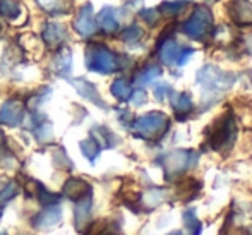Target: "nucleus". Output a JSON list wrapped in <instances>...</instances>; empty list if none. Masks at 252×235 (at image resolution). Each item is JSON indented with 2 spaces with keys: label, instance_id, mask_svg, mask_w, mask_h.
I'll use <instances>...</instances> for the list:
<instances>
[{
  "label": "nucleus",
  "instance_id": "f257e3e1",
  "mask_svg": "<svg viewBox=\"0 0 252 235\" xmlns=\"http://www.w3.org/2000/svg\"><path fill=\"white\" fill-rule=\"evenodd\" d=\"M86 66L93 72L112 74L119 69V59L103 45H90L86 50Z\"/></svg>",
  "mask_w": 252,
  "mask_h": 235
},
{
  "label": "nucleus",
  "instance_id": "f03ea898",
  "mask_svg": "<svg viewBox=\"0 0 252 235\" xmlns=\"http://www.w3.org/2000/svg\"><path fill=\"white\" fill-rule=\"evenodd\" d=\"M197 160H199V155L194 151H187V149H175V151L165 155L161 158V165L163 170H165L166 179L187 172V170L196 165Z\"/></svg>",
  "mask_w": 252,
  "mask_h": 235
},
{
  "label": "nucleus",
  "instance_id": "7ed1b4c3",
  "mask_svg": "<svg viewBox=\"0 0 252 235\" xmlns=\"http://www.w3.org/2000/svg\"><path fill=\"white\" fill-rule=\"evenodd\" d=\"M197 83L209 91H223L233 84V76L216 69L215 66H206L197 72Z\"/></svg>",
  "mask_w": 252,
  "mask_h": 235
},
{
  "label": "nucleus",
  "instance_id": "20e7f679",
  "mask_svg": "<svg viewBox=\"0 0 252 235\" xmlns=\"http://www.w3.org/2000/svg\"><path fill=\"white\" fill-rule=\"evenodd\" d=\"M213 24V16L209 12V9L206 7H196L194 14L190 16L189 21L184 23V33L189 38H194V40H201L202 36H206V33L209 31Z\"/></svg>",
  "mask_w": 252,
  "mask_h": 235
},
{
  "label": "nucleus",
  "instance_id": "39448f33",
  "mask_svg": "<svg viewBox=\"0 0 252 235\" xmlns=\"http://www.w3.org/2000/svg\"><path fill=\"white\" fill-rule=\"evenodd\" d=\"M168 127V117L161 112H150L146 115L139 117L134 124V129L144 137H153L165 133Z\"/></svg>",
  "mask_w": 252,
  "mask_h": 235
},
{
  "label": "nucleus",
  "instance_id": "423d86ee",
  "mask_svg": "<svg viewBox=\"0 0 252 235\" xmlns=\"http://www.w3.org/2000/svg\"><path fill=\"white\" fill-rule=\"evenodd\" d=\"M233 139H235V122H233L232 115H225L213 127L211 146L213 149L228 148V146H232Z\"/></svg>",
  "mask_w": 252,
  "mask_h": 235
},
{
  "label": "nucleus",
  "instance_id": "0eeeda50",
  "mask_svg": "<svg viewBox=\"0 0 252 235\" xmlns=\"http://www.w3.org/2000/svg\"><path fill=\"white\" fill-rule=\"evenodd\" d=\"M74 30L81 34V36L88 38L96 31V24L93 21V5L86 3L83 9L79 10L77 17L74 19Z\"/></svg>",
  "mask_w": 252,
  "mask_h": 235
},
{
  "label": "nucleus",
  "instance_id": "6e6552de",
  "mask_svg": "<svg viewBox=\"0 0 252 235\" xmlns=\"http://www.w3.org/2000/svg\"><path fill=\"white\" fill-rule=\"evenodd\" d=\"M23 122V105L16 100H9L0 108V124L16 127Z\"/></svg>",
  "mask_w": 252,
  "mask_h": 235
},
{
  "label": "nucleus",
  "instance_id": "1a4fd4ad",
  "mask_svg": "<svg viewBox=\"0 0 252 235\" xmlns=\"http://www.w3.org/2000/svg\"><path fill=\"white\" fill-rule=\"evenodd\" d=\"M226 9L237 24H252V3L249 0H233L226 5Z\"/></svg>",
  "mask_w": 252,
  "mask_h": 235
},
{
  "label": "nucleus",
  "instance_id": "9d476101",
  "mask_svg": "<svg viewBox=\"0 0 252 235\" xmlns=\"http://www.w3.org/2000/svg\"><path fill=\"white\" fill-rule=\"evenodd\" d=\"M60 220H62V211H60V208L50 206V208H47L45 211L38 213V215L31 220V223H33L34 229H52Z\"/></svg>",
  "mask_w": 252,
  "mask_h": 235
},
{
  "label": "nucleus",
  "instance_id": "9b49d317",
  "mask_svg": "<svg viewBox=\"0 0 252 235\" xmlns=\"http://www.w3.org/2000/svg\"><path fill=\"white\" fill-rule=\"evenodd\" d=\"M63 194L72 201H79L91 194V186L81 179H69L63 186Z\"/></svg>",
  "mask_w": 252,
  "mask_h": 235
},
{
  "label": "nucleus",
  "instance_id": "f8f14e48",
  "mask_svg": "<svg viewBox=\"0 0 252 235\" xmlns=\"http://www.w3.org/2000/svg\"><path fill=\"white\" fill-rule=\"evenodd\" d=\"M70 83L74 84V88L77 90V93L83 95L86 100H90V101H93L94 105H100L101 108H105V101L100 98V95H98V90L94 88V84L88 83V81L84 79H69Z\"/></svg>",
  "mask_w": 252,
  "mask_h": 235
},
{
  "label": "nucleus",
  "instance_id": "ddd939ff",
  "mask_svg": "<svg viewBox=\"0 0 252 235\" xmlns=\"http://www.w3.org/2000/svg\"><path fill=\"white\" fill-rule=\"evenodd\" d=\"M65 38V30L62 24L59 23H48L43 30V41L48 47H57L60 45Z\"/></svg>",
  "mask_w": 252,
  "mask_h": 235
},
{
  "label": "nucleus",
  "instance_id": "4468645a",
  "mask_svg": "<svg viewBox=\"0 0 252 235\" xmlns=\"http://www.w3.org/2000/svg\"><path fill=\"white\" fill-rule=\"evenodd\" d=\"M90 211H91V194L86 198L76 201V208H74V222H76L77 229H83L86 225L88 218H90Z\"/></svg>",
  "mask_w": 252,
  "mask_h": 235
},
{
  "label": "nucleus",
  "instance_id": "2eb2a0df",
  "mask_svg": "<svg viewBox=\"0 0 252 235\" xmlns=\"http://www.w3.org/2000/svg\"><path fill=\"white\" fill-rule=\"evenodd\" d=\"M180 52H182V48H180L173 40H168L161 45V48H159V59H161L163 64H168V66H173V64H175L177 66Z\"/></svg>",
  "mask_w": 252,
  "mask_h": 235
},
{
  "label": "nucleus",
  "instance_id": "dca6fc26",
  "mask_svg": "<svg viewBox=\"0 0 252 235\" xmlns=\"http://www.w3.org/2000/svg\"><path fill=\"white\" fill-rule=\"evenodd\" d=\"M96 23L105 33H113V31L119 28V23H117V17H115V9H112V7H103L101 12L98 14Z\"/></svg>",
  "mask_w": 252,
  "mask_h": 235
},
{
  "label": "nucleus",
  "instance_id": "f3484780",
  "mask_svg": "<svg viewBox=\"0 0 252 235\" xmlns=\"http://www.w3.org/2000/svg\"><path fill=\"white\" fill-rule=\"evenodd\" d=\"M172 106L173 110L177 112V115H186L192 110V100L187 93H180V95H175L172 98Z\"/></svg>",
  "mask_w": 252,
  "mask_h": 235
},
{
  "label": "nucleus",
  "instance_id": "a211bd4d",
  "mask_svg": "<svg viewBox=\"0 0 252 235\" xmlns=\"http://www.w3.org/2000/svg\"><path fill=\"white\" fill-rule=\"evenodd\" d=\"M21 14V5L17 0H0V16L5 19H17Z\"/></svg>",
  "mask_w": 252,
  "mask_h": 235
},
{
  "label": "nucleus",
  "instance_id": "6ab92c4d",
  "mask_svg": "<svg viewBox=\"0 0 252 235\" xmlns=\"http://www.w3.org/2000/svg\"><path fill=\"white\" fill-rule=\"evenodd\" d=\"M110 90H112V95L115 96L117 100H120V101H126V100H129L130 95H132L130 84L127 83L126 79H115Z\"/></svg>",
  "mask_w": 252,
  "mask_h": 235
},
{
  "label": "nucleus",
  "instance_id": "aec40b11",
  "mask_svg": "<svg viewBox=\"0 0 252 235\" xmlns=\"http://www.w3.org/2000/svg\"><path fill=\"white\" fill-rule=\"evenodd\" d=\"M159 76H161V69H159L158 66H150L144 70H141L136 76V84L146 86V84H150L153 79H156V77H159Z\"/></svg>",
  "mask_w": 252,
  "mask_h": 235
},
{
  "label": "nucleus",
  "instance_id": "412c9836",
  "mask_svg": "<svg viewBox=\"0 0 252 235\" xmlns=\"http://www.w3.org/2000/svg\"><path fill=\"white\" fill-rule=\"evenodd\" d=\"M184 222H186V227L190 235H201L202 225H201L199 218L196 216L194 209H187V211L184 213Z\"/></svg>",
  "mask_w": 252,
  "mask_h": 235
},
{
  "label": "nucleus",
  "instance_id": "4be33fe9",
  "mask_svg": "<svg viewBox=\"0 0 252 235\" xmlns=\"http://www.w3.org/2000/svg\"><path fill=\"white\" fill-rule=\"evenodd\" d=\"M81 151H83V155L86 156L90 162H94L96 156L100 155V144H98V141H94L93 137H90V139L81 142Z\"/></svg>",
  "mask_w": 252,
  "mask_h": 235
},
{
  "label": "nucleus",
  "instance_id": "5701e85b",
  "mask_svg": "<svg viewBox=\"0 0 252 235\" xmlns=\"http://www.w3.org/2000/svg\"><path fill=\"white\" fill-rule=\"evenodd\" d=\"M36 196L38 199H40L41 202H43L45 206H55L57 202H59V194H55V192H50L45 186H41V184L36 182Z\"/></svg>",
  "mask_w": 252,
  "mask_h": 235
},
{
  "label": "nucleus",
  "instance_id": "b1692460",
  "mask_svg": "<svg viewBox=\"0 0 252 235\" xmlns=\"http://www.w3.org/2000/svg\"><path fill=\"white\" fill-rule=\"evenodd\" d=\"M55 69L59 74H67L72 69V53H70L69 50H63V53H60V55L57 57Z\"/></svg>",
  "mask_w": 252,
  "mask_h": 235
},
{
  "label": "nucleus",
  "instance_id": "393cba45",
  "mask_svg": "<svg viewBox=\"0 0 252 235\" xmlns=\"http://www.w3.org/2000/svg\"><path fill=\"white\" fill-rule=\"evenodd\" d=\"M186 7H187V2H184V0H175V2H163L159 10H161L163 14H166V16H173V14H180Z\"/></svg>",
  "mask_w": 252,
  "mask_h": 235
},
{
  "label": "nucleus",
  "instance_id": "a878e982",
  "mask_svg": "<svg viewBox=\"0 0 252 235\" xmlns=\"http://www.w3.org/2000/svg\"><path fill=\"white\" fill-rule=\"evenodd\" d=\"M165 196H166V191H163V189H151V191L144 196V202H148V206L153 208V206L159 204V202L165 199Z\"/></svg>",
  "mask_w": 252,
  "mask_h": 235
},
{
  "label": "nucleus",
  "instance_id": "bb28decb",
  "mask_svg": "<svg viewBox=\"0 0 252 235\" xmlns=\"http://www.w3.org/2000/svg\"><path fill=\"white\" fill-rule=\"evenodd\" d=\"M141 36H143V30H141L139 26H136V24L126 28V30H124V33H122V40L124 41H136V40H139Z\"/></svg>",
  "mask_w": 252,
  "mask_h": 235
},
{
  "label": "nucleus",
  "instance_id": "cd10ccee",
  "mask_svg": "<svg viewBox=\"0 0 252 235\" xmlns=\"http://www.w3.org/2000/svg\"><path fill=\"white\" fill-rule=\"evenodd\" d=\"M34 136H36V137H38V141H41V142L50 141L52 137H53V133H52V124H48V122L41 124V126L38 127L36 131H34Z\"/></svg>",
  "mask_w": 252,
  "mask_h": 235
},
{
  "label": "nucleus",
  "instance_id": "c85d7f7f",
  "mask_svg": "<svg viewBox=\"0 0 252 235\" xmlns=\"http://www.w3.org/2000/svg\"><path fill=\"white\" fill-rule=\"evenodd\" d=\"M17 191H19V187H17L16 182H9L5 187L0 191V202H7L10 201V199L14 198V196L17 194Z\"/></svg>",
  "mask_w": 252,
  "mask_h": 235
},
{
  "label": "nucleus",
  "instance_id": "c756f323",
  "mask_svg": "<svg viewBox=\"0 0 252 235\" xmlns=\"http://www.w3.org/2000/svg\"><path fill=\"white\" fill-rule=\"evenodd\" d=\"M139 16L143 17V19L146 21V23L150 24V26H153V24H155L156 21H158L159 12H158V10H155V9H143L139 12Z\"/></svg>",
  "mask_w": 252,
  "mask_h": 235
},
{
  "label": "nucleus",
  "instance_id": "7c9ffc66",
  "mask_svg": "<svg viewBox=\"0 0 252 235\" xmlns=\"http://www.w3.org/2000/svg\"><path fill=\"white\" fill-rule=\"evenodd\" d=\"M173 91H172V88L168 86V84H159V86H156V90H155V96H156V100H159V101H163V100L166 98V95H172Z\"/></svg>",
  "mask_w": 252,
  "mask_h": 235
},
{
  "label": "nucleus",
  "instance_id": "2f4dec72",
  "mask_svg": "<svg viewBox=\"0 0 252 235\" xmlns=\"http://www.w3.org/2000/svg\"><path fill=\"white\" fill-rule=\"evenodd\" d=\"M38 3L47 12H57V7H59V0H38Z\"/></svg>",
  "mask_w": 252,
  "mask_h": 235
},
{
  "label": "nucleus",
  "instance_id": "473e14b6",
  "mask_svg": "<svg viewBox=\"0 0 252 235\" xmlns=\"http://www.w3.org/2000/svg\"><path fill=\"white\" fill-rule=\"evenodd\" d=\"M130 96H132L130 101H132L136 106H141L143 103H146V93H144V91H136V93H132Z\"/></svg>",
  "mask_w": 252,
  "mask_h": 235
},
{
  "label": "nucleus",
  "instance_id": "72a5a7b5",
  "mask_svg": "<svg viewBox=\"0 0 252 235\" xmlns=\"http://www.w3.org/2000/svg\"><path fill=\"white\" fill-rule=\"evenodd\" d=\"M192 52H194L192 48H182V52H180V57H179V62H177V66L182 67L184 64H186L187 60H189L190 57H192Z\"/></svg>",
  "mask_w": 252,
  "mask_h": 235
},
{
  "label": "nucleus",
  "instance_id": "f704fd0d",
  "mask_svg": "<svg viewBox=\"0 0 252 235\" xmlns=\"http://www.w3.org/2000/svg\"><path fill=\"white\" fill-rule=\"evenodd\" d=\"M168 235H184L182 232H172V234H168Z\"/></svg>",
  "mask_w": 252,
  "mask_h": 235
},
{
  "label": "nucleus",
  "instance_id": "c9c22d12",
  "mask_svg": "<svg viewBox=\"0 0 252 235\" xmlns=\"http://www.w3.org/2000/svg\"><path fill=\"white\" fill-rule=\"evenodd\" d=\"M2 141H3V136H2V133H0V144H2Z\"/></svg>",
  "mask_w": 252,
  "mask_h": 235
},
{
  "label": "nucleus",
  "instance_id": "e433bc0d",
  "mask_svg": "<svg viewBox=\"0 0 252 235\" xmlns=\"http://www.w3.org/2000/svg\"><path fill=\"white\" fill-rule=\"evenodd\" d=\"M0 216H2V208H0Z\"/></svg>",
  "mask_w": 252,
  "mask_h": 235
}]
</instances>
